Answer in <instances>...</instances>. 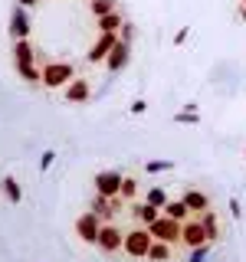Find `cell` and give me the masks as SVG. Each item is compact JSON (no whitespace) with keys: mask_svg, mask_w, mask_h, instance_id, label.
I'll return each mask as SVG.
<instances>
[{"mask_svg":"<svg viewBox=\"0 0 246 262\" xmlns=\"http://www.w3.org/2000/svg\"><path fill=\"white\" fill-rule=\"evenodd\" d=\"M39 66H43V89H53V92H63L76 79V66L66 62V59H49V62H39Z\"/></svg>","mask_w":246,"mask_h":262,"instance_id":"obj_1","label":"cell"},{"mask_svg":"<svg viewBox=\"0 0 246 262\" xmlns=\"http://www.w3.org/2000/svg\"><path fill=\"white\" fill-rule=\"evenodd\" d=\"M230 213H233L236 220L243 216V207H240V200H236V196H230Z\"/></svg>","mask_w":246,"mask_h":262,"instance_id":"obj_30","label":"cell"},{"mask_svg":"<svg viewBox=\"0 0 246 262\" xmlns=\"http://www.w3.org/2000/svg\"><path fill=\"white\" fill-rule=\"evenodd\" d=\"M121 170H98L95 174V193H102V196H118V190H121Z\"/></svg>","mask_w":246,"mask_h":262,"instance_id":"obj_8","label":"cell"},{"mask_svg":"<svg viewBox=\"0 0 246 262\" xmlns=\"http://www.w3.org/2000/svg\"><path fill=\"white\" fill-rule=\"evenodd\" d=\"M200 223H203V229H207V239H210V243H217V239H220V233H223L217 210H203V213H200Z\"/></svg>","mask_w":246,"mask_h":262,"instance_id":"obj_16","label":"cell"},{"mask_svg":"<svg viewBox=\"0 0 246 262\" xmlns=\"http://www.w3.org/2000/svg\"><path fill=\"white\" fill-rule=\"evenodd\" d=\"M174 167V161H145V170L148 174H164V170Z\"/></svg>","mask_w":246,"mask_h":262,"instance_id":"obj_24","label":"cell"},{"mask_svg":"<svg viewBox=\"0 0 246 262\" xmlns=\"http://www.w3.org/2000/svg\"><path fill=\"white\" fill-rule=\"evenodd\" d=\"M187 252H191V256H187L191 262H203V259H207V252H210V246H197V249H187Z\"/></svg>","mask_w":246,"mask_h":262,"instance_id":"obj_27","label":"cell"},{"mask_svg":"<svg viewBox=\"0 0 246 262\" xmlns=\"http://www.w3.org/2000/svg\"><path fill=\"white\" fill-rule=\"evenodd\" d=\"M128 216H131V226H151L161 216V210L145 200H135V203H128Z\"/></svg>","mask_w":246,"mask_h":262,"instance_id":"obj_9","label":"cell"},{"mask_svg":"<svg viewBox=\"0 0 246 262\" xmlns=\"http://www.w3.org/2000/svg\"><path fill=\"white\" fill-rule=\"evenodd\" d=\"M180 246H184V249H197V246H213V243L207 239V229H203L200 216H191V220H184V223H180Z\"/></svg>","mask_w":246,"mask_h":262,"instance_id":"obj_4","label":"cell"},{"mask_svg":"<svg viewBox=\"0 0 246 262\" xmlns=\"http://www.w3.org/2000/svg\"><path fill=\"white\" fill-rule=\"evenodd\" d=\"M174 121H177V125H197V121H200V115H197V112H177Z\"/></svg>","mask_w":246,"mask_h":262,"instance_id":"obj_25","label":"cell"},{"mask_svg":"<svg viewBox=\"0 0 246 262\" xmlns=\"http://www.w3.org/2000/svg\"><path fill=\"white\" fill-rule=\"evenodd\" d=\"M240 16H243V20H246V7H243V4H240Z\"/></svg>","mask_w":246,"mask_h":262,"instance_id":"obj_33","label":"cell"},{"mask_svg":"<svg viewBox=\"0 0 246 262\" xmlns=\"http://www.w3.org/2000/svg\"><path fill=\"white\" fill-rule=\"evenodd\" d=\"M56 161V151H43V158H39V170H49Z\"/></svg>","mask_w":246,"mask_h":262,"instance_id":"obj_28","label":"cell"},{"mask_svg":"<svg viewBox=\"0 0 246 262\" xmlns=\"http://www.w3.org/2000/svg\"><path fill=\"white\" fill-rule=\"evenodd\" d=\"M10 56H13V62H43L33 39H16V43H10Z\"/></svg>","mask_w":246,"mask_h":262,"instance_id":"obj_13","label":"cell"},{"mask_svg":"<svg viewBox=\"0 0 246 262\" xmlns=\"http://www.w3.org/2000/svg\"><path fill=\"white\" fill-rule=\"evenodd\" d=\"M161 213H164V216H171V220H177V223H184V220H191V216H194V213L187 210V203H184V200H168V207H164Z\"/></svg>","mask_w":246,"mask_h":262,"instance_id":"obj_19","label":"cell"},{"mask_svg":"<svg viewBox=\"0 0 246 262\" xmlns=\"http://www.w3.org/2000/svg\"><path fill=\"white\" fill-rule=\"evenodd\" d=\"M240 4H243V7H246V0H240Z\"/></svg>","mask_w":246,"mask_h":262,"instance_id":"obj_35","label":"cell"},{"mask_svg":"<svg viewBox=\"0 0 246 262\" xmlns=\"http://www.w3.org/2000/svg\"><path fill=\"white\" fill-rule=\"evenodd\" d=\"M148 112V102L145 98H138V102H131V115H145Z\"/></svg>","mask_w":246,"mask_h":262,"instance_id":"obj_29","label":"cell"},{"mask_svg":"<svg viewBox=\"0 0 246 262\" xmlns=\"http://www.w3.org/2000/svg\"><path fill=\"white\" fill-rule=\"evenodd\" d=\"M0 193H4L10 203H23V187H20V180H16L13 174H7L4 180H0Z\"/></svg>","mask_w":246,"mask_h":262,"instance_id":"obj_17","label":"cell"},{"mask_svg":"<svg viewBox=\"0 0 246 262\" xmlns=\"http://www.w3.org/2000/svg\"><path fill=\"white\" fill-rule=\"evenodd\" d=\"M154 236L148 233V226H131L125 229V243H121V256L128 259H148V249H151Z\"/></svg>","mask_w":246,"mask_h":262,"instance_id":"obj_2","label":"cell"},{"mask_svg":"<svg viewBox=\"0 0 246 262\" xmlns=\"http://www.w3.org/2000/svg\"><path fill=\"white\" fill-rule=\"evenodd\" d=\"M128 59H131V46H128V43H121V39H118V43L112 46V53L105 56V62H102V66H105L109 72H121V69L128 66Z\"/></svg>","mask_w":246,"mask_h":262,"instance_id":"obj_12","label":"cell"},{"mask_svg":"<svg viewBox=\"0 0 246 262\" xmlns=\"http://www.w3.org/2000/svg\"><path fill=\"white\" fill-rule=\"evenodd\" d=\"M187 36H191V27H180V30H177V36H174V43L180 46V43H184Z\"/></svg>","mask_w":246,"mask_h":262,"instance_id":"obj_31","label":"cell"},{"mask_svg":"<svg viewBox=\"0 0 246 262\" xmlns=\"http://www.w3.org/2000/svg\"><path fill=\"white\" fill-rule=\"evenodd\" d=\"M174 249H177V246L154 239V243H151V249H148V262H171V259H174Z\"/></svg>","mask_w":246,"mask_h":262,"instance_id":"obj_18","label":"cell"},{"mask_svg":"<svg viewBox=\"0 0 246 262\" xmlns=\"http://www.w3.org/2000/svg\"><path fill=\"white\" fill-rule=\"evenodd\" d=\"M148 233H151L154 239H161V243L180 246V223H177V220H171V216H164V213L154 220L151 226H148Z\"/></svg>","mask_w":246,"mask_h":262,"instance_id":"obj_5","label":"cell"},{"mask_svg":"<svg viewBox=\"0 0 246 262\" xmlns=\"http://www.w3.org/2000/svg\"><path fill=\"white\" fill-rule=\"evenodd\" d=\"M7 33H10V43H16V39H30V33H33L30 10H23V7L16 4L10 10V27H7Z\"/></svg>","mask_w":246,"mask_h":262,"instance_id":"obj_6","label":"cell"},{"mask_svg":"<svg viewBox=\"0 0 246 262\" xmlns=\"http://www.w3.org/2000/svg\"><path fill=\"white\" fill-rule=\"evenodd\" d=\"M89 95H92V85H89V79H82V76H76L69 85L63 89V98H66L69 105H86Z\"/></svg>","mask_w":246,"mask_h":262,"instance_id":"obj_11","label":"cell"},{"mask_svg":"<svg viewBox=\"0 0 246 262\" xmlns=\"http://www.w3.org/2000/svg\"><path fill=\"white\" fill-rule=\"evenodd\" d=\"M141 200L151 203V207H158V210H164V207H168V190H164V187H148Z\"/></svg>","mask_w":246,"mask_h":262,"instance_id":"obj_23","label":"cell"},{"mask_svg":"<svg viewBox=\"0 0 246 262\" xmlns=\"http://www.w3.org/2000/svg\"><path fill=\"white\" fill-rule=\"evenodd\" d=\"M98 229H102V216H98V213H92V210H86V213L76 220V236H79L82 243H89V246H95Z\"/></svg>","mask_w":246,"mask_h":262,"instance_id":"obj_7","label":"cell"},{"mask_svg":"<svg viewBox=\"0 0 246 262\" xmlns=\"http://www.w3.org/2000/svg\"><path fill=\"white\" fill-rule=\"evenodd\" d=\"M16 66V76L30 85H43V66L39 62H13Z\"/></svg>","mask_w":246,"mask_h":262,"instance_id":"obj_15","label":"cell"},{"mask_svg":"<svg viewBox=\"0 0 246 262\" xmlns=\"http://www.w3.org/2000/svg\"><path fill=\"white\" fill-rule=\"evenodd\" d=\"M121 243H125V229L115 223V220L102 223V229H98V239H95V249L102 252V256H118V252H121Z\"/></svg>","mask_w":246,"mask_h":262,"instance_id":"obj_3","label":"cell"},{"mask_svg":"<svg viewBox=\"0 0 246 262\" xmlns=\"http://www.w3.org/2000/svg\"><path fill=\"white\" fill-rule=\"evenodd\" d=\"M138 190H141V187H138V177H131V174L121 177V190H118V196H121L125 203H135V200H138Z\"/></svg>","mask_w":246,"mask_h":262,"instance_id":"obj_21","label":"cell"},{"mask_svg":"<svg viewBox=\"0 0 246 262\" xmlns=\"http://www.w3.org/2000/svg\"><path fill=\"white\" fill-rule=\"evenodd\" d=\"M118 43V36H115V33H98V36L92 39V46H89V53H86V59L89 62H105V56L112 53V46Z\"/></svg>","mask_w":246,"mask_h":262,"instance_id":"obj_10","label":"cell"},{"mask_svg":"<svg viewBox=\"0 0 246 262\" xmlns=\"http://www.w3.org/2000/svg\"><path fill=\"white\" fill-rule=\"evenodd\" d=\"M16 4H20V7H23V10H33V7H36V4H39V0H16Z\"/></svg>","mask_w":246,"mask_h":262,"instance_id":"obj_32","label":"cell"},{"mask_svg":"<svg viewBox=\"0 0 246 262\" xmlns=\"http://www.w3.org/2000/svg\"><path fill=\"white\" fill-rule=\"evenodd\" d=\"M118 39H121V43H128L131 46V39H135V23H121V30H118Z\"/></svg>","mask_w":246,"mask_h":262,"instance_id":"obj_26","label":"cell"},{"mask_svg":"<svg viewBox=\"0 0 246 262\" xmlns=\"http://www.w3.org/2000/svg\"><path fill=\"white\" fill-rule=\"evenodd\" d=\"M95 23H98V33H115V36H118V30H121V23H125V16L115 10V13L102 16V20H95Z\"/></svg>","mask_w":246,"mask_h":262,"instance_id":"obj_22","label":"cell"},{"mask_svg":"<svg viewBox=\"0 0 246 262\" xmlns=\"http://www.w3.org/2000/svg\"><path fill=\"white\" fill-rule=\"evenodd\" d=\"M86 4H89V13H92L95 20H102V16L118 10V0H86Z\"/></svg>","mask_w":246,"mask_h":262,"instance_id":"obj_20","label":"cell"},{"mask_svg":"<svg viewBox=\"0 0 246 262\" xmlns=\"http://www.w3.org/2000/svg\"><path fill=\"white\" fill-rule=\"evenodd\" d=\"M243 158H246V147H243Z\"/></svg>","mask_w":246,"mask_h":262,"instance_id":"obj_34","label":"cell"},{"mask_svg":"<svg viewBox=\"0 0 246 262\" xmlns=\"http://www.w3.org/2000/svg\"><path fill=\"white\" fill-rule=\"evenodd\" d=\"M180 200L187 203V210H191L194 216H200L203 210H210V196L203 193V190H197V187H187V190H184V196H180Z\"/></svg>","mask_w":246,"mask_h":262,"instance_id":"obj_14","label":"cell"}]
</instances>
